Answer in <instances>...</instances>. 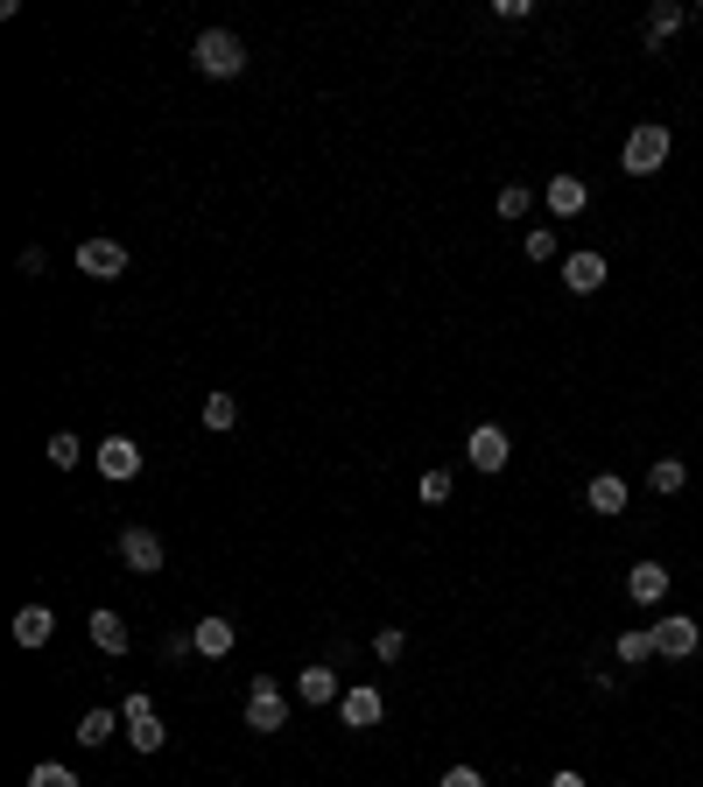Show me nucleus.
I'll use <instances>...</instances> for the list:
<instances>
[{
	"mask_svg": "<svg viewBox=\"0 0 703 787\" xmlns=\"http://www.w3.org/2000/svg\"><path fill=\"white\" fill-rule=\"evenodd\" d=\"M465 457H471V471H507L514 444H507V429H500V422H479V429L465 436Z\"/></svg>",
	"mask_w": 703,
	"mask_h": 787,
	"instance_id": "423d86ee",
	"label": "nucleus"
},
{
	"mask_svg": "<svg viewBox=\"0 0 703 787\" xmlns=\"http://www.w3.org/2000/svg\"><path fill=\"white\" fill-rule=\"evenodd\" d=\"M584 507L605 513V521H613V513H626V478H619V471H598L592 486H584Z\"/></svg>",
	"mask_w": 703,
	"mask_h": 787,
	"instance_id": "dca6fc26",
	"label": "nucleus"
},
{
	"mask_svg": "<svg viewBox=\"0 0 703 787\" xmlns=\"http://www.w3.org/2000/svg\"><path fill=\"white\" fill-rule=\"evenodd\" d=\"M190 64H198L204 78H239V71H246V43L233 29H204L198 43H190Z\"/></svg>",
	"mask_w": 703,
	"mask_h": 787,
	"instance_id": "f03ea898",
	"label": "nucleus"
},
{
	"mask_svg": "<svg viewBox=\"0 0 703 787\" xmlns=\"http://www.w3.org/2000/svg\"><path fill=\"white\" fill-rule=\"evenodd\" d=\"M50 632H56L50 605H22V611H14V647H50Z\"/></svg>",
	"mask_w": 703,
	"mask_h": 787,
	"instance_id": "f3484780",
	"label": "nucleus"
},
{
	"mask_svg": "<svg viewBox=\"0 0 703 787\" xmlns=\"http://www.w3.org/2000/svg\"><path fill=\"white\" fill-rule=\"evenodd\" d=\"M190 640H198V655L225 661V655L239 647V632H233V619H198V626H190Z\"/></svg>",
	"mask_w": 703,
	"mask_h": 787,
	"instance_id": "a211bd4d",
	"label": "nucleus"
},
{
	"mask_svg": "<svg viewBox=\"0 0 703 787\" xmlns=\"http://www.w3.org/2000/svg\"><path fill=\"white\" fill-rule=\"evenodd\" d=\"M648 486H654V499H669V492L690 486V465H682V457H654V465H648Z\"/></svg>",
	"mask_w": 703,
	"mask_h": 787,
	"instance_id": "412c9836",
	"label": "nucleus"
},
{
	"mask_svg": "<svg viewBox=\"0 0 703 787\" xmlns=\"http://www.w3.org/2000/svg\"><path fill=\"white\" fill-rule=\"evenodd\" d=\"M682 22H690V8H675V0H661V8H648V29H640V35H648V50H661V43H669V35H682Z\"/></svg>",
	"mask_w": 703,
	"mask_h": 787,
	"instance_id": "aec40b11",
	"label": "nucleus"
},
{
	"mask_svg": "<svg viewBox=\"0 0 703 787\" xmlns=\"http://www.w3.org/2000/svg\"><path fill=\"white\" fill-rule=\"evenodd\" d=\"M669 156H675V134L661 120H640L633 134H626V148H619V169L626 177H654V169H669Z\"/></svg>",
	"mask_w": 703,
	"mask_h": 787,
	"instance_id": "f257e3e1",
	"label": "nucleus"
},
{
	"mask_svg": "<svg viewBox=\"0 0 703 787\" xmlns=\"http://www.w3.org/2000/svg\"><path fill=\"white\" fill-rule=\"evenodd\" d=\"M120 563L135 570V577H156V570L169 563L162 534H156V528H120Z\"/></svg>",
	"mask_w": 703,
	"mask_h": 787,
	"instance_id": "39448f33",
	"label": "nucleus"
},
{
	"mask_svg": "<svg viewBox=\"0 0 703 787\" xmlns=\"http://www.w3.org/2000/svg\"><path fill=\"white\" fill-rule=\"evenodd\" d=\"M436 787H486V774H479V766H450V774L436 780Z\"/></svg>",
	"mask_w": 703,
	"mask_h": 787,
	"instance_id": "c756f323",
	"label": "nucleus"
},
{
	"mask_svg": "<svg viewBox=\"0 0 703 787\" xmlns=\"http://www.w3.org/2000/svg\"><path fill=\"white\" fill-rule=\"evenodd\" d=\"M78 457H85V444H78L71 429H56V436H50V465H56V471H71Z\"/></svg>",
	"mask_w": 703,
	"mask_h": 787,
	"instance_id": "a878e982",
	"label": "nucleus"
},
{
	"mask_svg": "<svg viewBox=\"0 0 703 787\" xmlns=\"http://www.w3.org/2000/svg\"><path fill=\"white\" fill-rule=\"evenodd\" d=\"M696 647H703V626H696V619H654V655L690 661Z\"/></svg>",
	"mask_w": 703,
	"mask_h": 787,
	"instance_id": "6e6552de",
	"label": "nucleus"
},
{
	"mask_svg": "<svg viewBox=\"0 0 703 787\" xmlns=\"http://www.w3.org/2000/svg\"><path fill=\"white\" fill-rule=\"evenodd\" d=\"M85 632H92V647H99V655H127V647H135V632H127V619H120V611H92V619H85Z\"/></svg>",
	"mask_w": 703,
	"mask_h": 787,
	"instance_id": "ddd939ff",
	"label": "nucleus"
},
{
	"mask_svg": "<svg viewBox=\"0 0 703 787\" xmlns=\"http://www.w3.org/2000/svg\"><path fill=\"white\" fill-rule=\"evenodd\" d=\"M613 655H619L626 668H640V661H654V626H633V632H619V640H613Z\"/></svg>",
	"mask_w": 703,
	"mask_h": 787,
	"instance_id": "4be33fe9",
	"label": "nucleus"
},
{
	"mask_svg": "<svg viewBox=\"0 0 703 787\" xmlns=\"http://www.w3.org/2000/svg\"><path fill=\"white\" fill-rule=\"evenodd\" d=\"M626 598H633V605H661V598H669V563H633V570H626Z\"/></svg>",
	"mask_w": 703,
	"mask_h": 787,
	"instance_id": "f8f14e48",
	"label": "nucleus"
},
{
	"mask_svg": "<svg viewBox=\"0 0 703 787\" xmlns=\"http://www.w3.org/2000/svg\"><path fill=\"white\" fill-rule=\"evenodd\" d=\"M120 717H127V745H135V753H162V710H156V696H127L120 703Z\"/></svg>",
	"mask_w": 703,
	"mask_h": 787,
	"instance_id": "20e7f679",
	"label": "nucleus"
},
{
	"mask_svg": "<svg viewBox=\"0 0 703 787\" xmlns=\"http://www.w3.org/2000/svg\"><path fill=\"white\" fill-rule=\"evenodd\" d=\"M78 267H85L92 281H120L127 275V246L120 240H85L78 246Z\"/></svg>",
	"mask_w": 703,
	"mask_h": 787,
	"instance_id": "0eeeda50",
	"label": "nucleus"
},
{
	"mask_svg": "<svg viewBox=\"0 0 703 787\" xmlns=\"http://www.w3.org/2000/svg\"><path fill=\"white\" fill-rule=\"evenodd\" d=\"M528 211H535V190H528V183H507V190H500V219H528Z\"/></svg>",
	"mask_w": 703,
	"mask_h": 787,
	"instance_id": "bb28decb",
	"label": "nucleus"
},
{
	"mask_svg": "<svg viewBox=\"0 0 703 787\" xmlns=\"http://www.w3.org/2000/svg\"><path fill=\"white\" fill-rule=\"evenodd\" d=\"M373 655H380V668H394V661L408 655V632H402V626H380V632H373Z\"/></svg>",
	"mask_w": 703,
	"mask_h": 787,
	"instance_id": "b1692460",
	"label": "nucleus"
},
{
	"mask_svg": "<svg viewBox=\"0 0 703 787\" xmlns=\"http://www.w3.org/2000/svg\"><path fill=\"white\" fill-rule=\"evenodd\" d=\"M99 471L120 478V486L141 478V444H135V436H106V444H99Z\"/></svg>",
	"mask_w": 703,
	"mask_h": 787,
	"instance_id": "9b49d317",
	"label": "nucleus"
},
{
	"mask_svg": "<svg viewBox=\"0 0 703 787\" xmlns=\"http://www.w3.org/2000/svg\"><path fill=\"white\" fill-rule=\"evenodd\" d=\"M233 422H239V401H233V394H204V429L225 436Z\"/></svg>",
	"mask_w": 703,
	"mask_h": 787,
	"instance_id": "5701e85b",
	"label": "nucleus"
},
{
	"mask_svg": "<svg viewBox=\"0 0 703 787\" xmlns=\"http://www.w3.org/2000/svg\"><path fill=\"white\" fill-rule=\"evenodd\" d=\"M548 787H584V774H569V766H563V774H548Z\"/></svg>",
	"mask_w": 703,
	"mask_h": 787,
	"instance_id": "2f4dec72",
	"label": "nucleus"
},
{
	"mask_svg": "<svg viewBox=\"0 0 703 787\" xmlns=\"http://www.w3.org/2000/svg\"><path fill=\"white\" fill-rule=\"evenodd\" d=\"M281 724H289V689L254 676V689H246V732H281Z\"/></svg>",
	"mask_w": 703,
	"mask_h": 787,
	"instance_id": "7ed1b4c3",
	"label": "nucleus"
},
{
	"mask_svg": "<svg viewBox=\"0 0 703 787\" xmlns=\"http://www.w3.org/2000/svg\"><path fill=\"white\" fill-rule=\"evenodd\" d=\"M162 655H169V661H183V655H198V640H190V632H169V640H162Z\"/></svg>",
	"mask_w": 703,
	"mask_h": 787,
	"instance_id": "7c9ffc66",
	"label": "nucleus"
},
{
	"mask_svg": "<svg viewBox=\"0 0 703 787\" xmlns=\"http://www.w3.org/2000/svg\"><path fill=\"white\" fill-rule=\"evenodd\" d=\"M563 289L569 296H598L605 289V254H598V246H584V254L563 260Z\"/></svg>",
	"mask_w": 703,
	"mask_h": 787,
	"instance_id": "1a4fd4ad",
	"label": "nucleus"
},
{
	"mask_svg": "<svg viewBox=\"0 0 703 787\" xmlns=\"http://www.w3.org/2000/svg\"><path fill=\"white\" fill-rule=\"evenodd\" d=\"M345 696V682H338V668H324V661H310L296 676V703H310V710H324V703H338Z\"/></svg>",
	"mask_w": 703,
	"mask_h": 787,
	"instance_id": "9d476101",
	"label": "nucleus"
},
{
	"mask_svg": "<svg viewBox=\"0 0 703 787\" xmlns=\"http://www.w3.org/2000/svg\"><path fill=\"white\" fill-rule=\"evenodd\" d=\"M415 492H423L429 507H444V499H450V471H444V465H436V471H423V486H415Z\"/></svg>",
	"mask_w": 703,
	"mask_h": 787,
	"instance_id": "c85d7f7f",
	"label": "nucleus"
},
{
	"mask_svg": "<svg viewBox=\"0 0 703 787\" xmlns=\"http://www.w3.org/2000/svg\"><path fill=\"white\" fill-rule=\"evenodd\" d=\"M338 717H345L352 732H366V724H380V689H373V682H352L345 696H338Z\"/></svg>",
	"mask_w": 703,
	"mask_h": 787,
	"instance_id": "4468645a",
	"label": "nucleus"
},
{
	"mask_svg": "<svg viewBox=\"0 0 703 787\" xmlns=\"http://www.w3.org/2000/svg\"><path fill=\"white\" fill-rule=\"evenodd\" d=\"M584 204H592V190H584V177H569V169H556V177H548V211H556V219H577Z\"/></svg>",
	"mask_w": 703,
	"mask_h": 787,
	"instance_id": "2eb2a0df",
	"label": "nucleus"
},
{
	"mask_svg": "<svg viewBox=\"0 0 703 787\" xmlns=\"http://www.w3.org/2000/svg\"><path fill=\"white\" fill-rule=\"evenodd\" d=\"M120 724H127V717H120V710H106V703H92V710H85V717H78V732H71V738H78V745H92V753H99V745H106L113 732H120Z\"/></svg>",
	"mask_w": 703,
	"mask_h": 787,
	"instance_id": "6ab92c4d",
	"label": "nucleus"
},
{
	"mask_svg": "<svg viewBox=\"0 0 703 787\" xmlns=\"http://www.w3.org/2000/svg\"><path fill=\"white\" fill-rule=\"evenodd\" d=\"M29 787H78V774H71V766H56V759H43L29 774Z\"/></svg>",
	"mask_w": 703,
	"mask_h": 787,
	"instance_id": "cd10ccee",
	"label": "nucleus"
},
{
	"mask_svg": "<svg viewBox=\"0 0 703 787\" xmlns=\"http://www.w3.org/2000/svg\"><path fill=\"white\" fill-rule=\"evenodd\" d=\"M521 246H528V260H542V267H548L563 240H556V225H528V240H521Z\"/></svg>",
	"mask_w": 703,
	"mask_h": 787,
	"instance_id": "393cba45",
	"label": "nucleus"
}]
</instances>
